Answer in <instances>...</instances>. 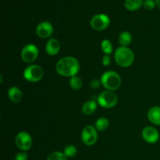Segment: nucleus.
<instances>
[{
	"label": "nucleus",
	"mask_w": 160,
	"mask_h": 160,
	"mask_svg": "<svg viewBox=\"0 0 160 160\" xmlns=\"http://www.w3.org/2000/svg\"><path fill=\"white\" fill-rule=\"evenodd\" d=\"M101 48L105 54L109 56V55H110L112 52L113 47H112V45L110 41L108 40V39H105V40L102 42Z\"/></svg>",
	"instance_id": "nucleus-20"
},
{
	"label": "nucleus",
	"mask_w": 160,
	"mask_h": 160,
	"mask_svg": "<svg viewBox=\"0 0 160 160\" xmlns=\"http://www.w3.org/2000/svg\"><path fill=\"white\" fill-rule=\"evenodd\" d=\"M143 0H126L124 6L130 11H135L143 5Z\"/></svg>",
	"instance_id": "nucleus-17"
},
{
	"label": "nucleus",
	"mask_w": 160,
	"mask_h": 160,
	"mask_svg": "<svg viewBox=\"0 0 160 160\" xmlns=\"http://www.w3.org/2000/svg\"><path fill=\"white\" fill-rule=\"evenodd\" d=\"M61 48L60 42L56 38H51L45 45V51L49 56H56L59 52Z\"/></svg>",
	"instance_id": "nucleus-12"
},
{
	"label": "nucleus",
	"mask_w": 160,
	"mask_h": 160,
	"mask_svg": "<svg viewBox=\"0 0 160 160\" xmlns=\"http://www.w3.org/2000/svg\"><path fill=\"white\" fill-rule=\"evenodd\" d=\"M97 109V103L95 101H88L83 105L82 106V112L85 115H92L95 112Z\"/></svg>",
	"instance_id": "nucleus-15"
},
{
	"label": "nucleus",
	"mask_w": 160,
	"mask_h": 160,
	"mask_svg": "<svg viewBox=\"0 0 160 160\" xmlns=\"http://www.w3.org/2000/svg\"><path fill=\"white\" fill-rule=\"evenodd\" d=\"M63 153L65 154V156H67V158H73L74 157L77 155V153H78V149H77V148L74 145H67V146L64 148Z\"/></svg>",
	"instance_id": "nucleus-22"
},
{
	"label": "nucleus",
	"mask_w": 160,
	"mask_h": 160,
	"mask_svg": "<svg viewBox=\"0 0 160 160\" xmlns=\"http://www.w3.org/2000/svg\"><path fill=\"white\" fill-rule=\"evenodd\" d=\"M44 76V70L41 66L33 64L28 66L23 71V78L28 82H38Z\"/></svg>",
	"instance_id": "nucleus-5"
},
{
	"label": "nucleus",
	"mask_w": 160,
	"mask_h": 160,
	"mask_svg": "<svg viewBox=\"0 0 160 160\" xmlns=\"http://www.w3.org/2000/svg\"><path fill=\"white\" fill-rule=\"evenodd\" d=\"M22 92L17 87H11L8 91V97L9 100L14 103H18L22 99Z\"/></svg>",
	"instance_id": "nucleus-14"
},
{
	"label": "nucleus",
	"mask_w": 160,
	"mask_h": 160,
	"mask_svg": "<svg viewBox=\"0 0 160 160\" xmlns=\"http://www.w3.org/2000/svg\"><path fill=\"white\" fill-rule=\"evenodd\" d=\"M98 140V133L96 128L92 125H88L81 132V141L88 146L95 145Z\"/></svg>",
	"instance_id": "nucleus-7"
},
{
	"label": "nucleus",
	"mask_w": 160,
	"mask_h": 160,
	"mask_svg": "<svg viewBox=\"0 0 160 160\" xmlns=\"http://www.w3.org/2000/svg\"><path fill=\"white\" fill-rule=\"evenodd\" d=\"M118 41L121 46L128 47L132 42V35L129 31H123L120 33Z\"/></svg>",
	"instance_id": "nucleus-16"
},
{
	"label": "nucleus",
	"mask_w": 160,
	"mask_h": 160,
	"mask_svg": "<svg viewBox=\"0 0 160 160\" xmlns=\"http://www.w3.org/2000/svg\"><path fill=\"white\" fill-rule=\"evenodd\" d=\"M100 84H101V81L100 80H98V79H93L91 81V83H90V85L91 87L92 88H98V87L100 86Z\"/></svg>",
	"instance_id": "nucleus-25"
},
{
	"label": "nucleus",
	"mask_w": 160,
	"mask_h": 160,
	"mask_svg": "<svg viewBox=\"0 0 160 160\" xmlns=\"http://www.w3.org/2000/svg\"><path fill=\"white\" fill-rule=\"evenodd\" d=\"M53 26L47 21L41 22L36 28V34L40 38H48L52 34Z\"/></svg>",
	"instance_id": "nucleus-10"
},
{
	"label": "nucleus",
	"mask_w": 160,
	"mask_h": 160,
	"mask_svg": "<svg viewBox=\"0 0 160 160\" xmlns=\"http://www.w3.org/2000/svg\"><path fill=\"white\" fill-rule=\"evenodd\" d=\"M102 62V64L105 66V67H108L111 62V59L110 57H109V56L106 55V56H103Z\"/></svg>",
	"instance_id": "nucleus-26"
},
{
	"label": "nucleus",
	"mask_w": 160,
	"mask_h": 160,
	"mask_svg": "<svg viewBox=\"0 0 160 160\" xmlns=\"http://www.w3.org/2000/svg\"><path fill=\"white\" fill-rule=\"evenodd\" d=\"M155 6H156V2L153 0H145L144 2V7L148 10H152L154 9Z\"/></svg>",
	"instance_id": "nucleus-23"
},
{
	"label": "nucleus",
	"mask_w": 160,
	"mask_h": 160,
	"mask_svg": "<svg viewBox=\"0 0 160 160\" xmlns=\"http://www.w3.org/2000/svg\"><path fill=\"white\" fill-rule=\"evenodd\" d=\"M70 85L72 89L73 90H79L81 88L83 85L82 80L80 77L78 76H73L71 77L70 79Z\"/></svg>",
	"instance_id": "nucleus-19"
},
{
	"label": "nucleus",
	"mask_w": 160,
	"mask_h": 160,
	"mask_svg": "<svg viewBox=\"0 0 160 160\" xmlns=\"http://www.w3.org/2000/svg\"><path fill=\"white\" fill-rule=\"evenodd\" d=\"M38 48L33 44H28L21 50V59L26 63L34 62L38 57Z\"/></svg>",
	"instance_id": "nucleus-6"
},
{
	"label": "nucleus",
	"mask_w": 160,
	"mask_h": 160,
	"mask_svg": "<svg viewBox=\"0 0 160 160\" xmlns=\"http://www.w3.org/2000/svg\"><path fill=\"white\" fill-rule=\"evenodd\" d=\"M116 62L121 67H128L134 61V54L128 47L120 46L116 49L114 53Z\"/></svg>",
	"instance_id": "nucleus-2"
},
{
	"label": "nucleus",
	"mask_w": 160,
	"mask_h": 160,
	"mask_svg": "<svg viewBox=\"0 0 160 160\" xmlns=\"http://www.w3.org/2000/svg\"><path fill=\"white\" fill-rule=\"evenodd\" d=\"M155 2H156V4L158 6V8L160 9V0H155Z\"/></svg>",
	"instance_id": "nucleus-27"
},
{
	"label": "nucleus",
	"mask_w": 160,
	"mask_h": 160,
	"mask_svg": "<svg viewBox=\"0 0 160 160\" xmlns=\"http://www.w3.org/2000/svg\"><path fill=\"white\" fill-rule=\"evenodd\" d=\"M68 158L62 152H53L47 157V160H67Z\"/></svg>",
	"instance_id": "nucleus-21"
},
{
	"label": "nucleus",
	"mask_w": 160,
	"mask_h": 160,
	"mask_svg": "<svg viewBox=\"0 0 160 160\" xmlns=\"http://www.w3.org/2000/svg\"><path fill=\"white\" fill-rule=\"evenodd\" d=\"M109 125V122L106 117H100L96 120L95 123V128L98 131H104L108 128Z\"/></svg>",
	"instance_id": "nucleus-18"
},
{
	"label": "nucleus",
	"mask_w": 160,
	"mask_h": 160,
	"mask_svg": "<svg viewBox=\"0 0 160 160\" xmlns=\"http://www.w3.org/2000/svg\"><path fill=\"white\" fill-rule=\"evenodd\" d=\"M28 156L26 152H20L15 156L14 160H28Z\"/></svg>",
	"instance_id": "nucleus-24"
},
{
	"label": "nucleus",
	"mask_w": 160,
	"mask_h": 160,
	"mask_svg": "<svg viewBox=\"0 0 160 160\" xmlns=\"http://www.w3.org/2000/svg\"><path fill=\"white\" fill-rule=\"evenodd\" d=\"M110 23V20L109 17L106 14L99 13L96 14L92 18L90 22L91 27L95 31H101L106 29Z\"/></svg>",
	"instance_id": "nucleus-9"
},
{
	"label": "nucleus",
	"mask_w": 160,
	"mask_h": 160,
	"mask_svg": "<svg viewBox=\"0 0 160 160\" xmlns=\"http://www.w3.org/2000/svg\"><path fill=\"white\" fill-rule=\"evenodd\" d=\"M148 119L153 124L160 126V106H153L148 110Z\"/></svg>",
	"instance_id": "nucleus-13"
},
{
	"label": "nucleus",
	"mask_w": 160,
	"mask_h": 160,
	"mask_svg": "<svg viewBox=\"0 0 160 160\" xmlns=\"http://www.w3.org/2000/svg\"><path fill=\"white\" fill-rule=\"evenodd\" d=\"M15 142L16 145L19 149L23 152H26L31 148L33 141L30 134H28L26 131H21L16 136Z\"/></svg>",
	"instance_id": "nucleus-8"
},
{
	"label": "nucleus",
	"mask_w": 160,
	"mask_h": 160,
	"mask_svg": "<svg viewBox=\"0 0 160 160\" xmlns=\"http://www.w3.org/2000/svg\"><path fill=\"white\" fill-rule=\"evenodd\" d=\"M142 138L146 142L150 144H154L159 141V133L153 127H146L142 130Z\"/></svg>",
	"instance_id": "nucleus-11"
},
{
	"label": "nucleus",
	"mask_w": 160,
	"mask_h": 160,
	"mask_svg": "<svg viewBox=\"0 0 160 160\" xmlns=\"http://www.w3.org/2000/svg\"><path fill=\"white\" fill-rule=\"evenodd\" d=\"M98 105L105 109H110L114 107L117 104L118 102V97L114 92L112 91L106 90L100 93L97 98Z\"/></svg>",
	"instance_id": "nucleus-4"
},
{
	"label": "nucleus",
	"mask_w": 160,
	"mask_h": 160,
	"mask_svg": "<svg viewBox=\"0 0 160 160\" xmlns=\"http://www.w3.org/2000/svg\"><path fill=\"white\" fill-rule=\"evenodd\" d=\"M56 70L61 76L71 78L76 76L80 71V63L73 56H65L56 62Z\"/></svg>",
	"instance_id": "nucleus-1"
},
{
	"label": "nucleus",
	"mask_w": 160,
	"mask_h": 160,
	"mask_svg": "<svg viewBox=\"0 0 160 160\" xmlns=\"http://www.w3.org/2000/svg\"><path fill=\"white\" fill-rule=\"evenodd\" d=\"M101 84L106 90L114 91L117 90L121 85V78L120 75L115 71L109 70L102 75Z\"/></svg>",
	"instance_id": "nucleus-3"
}]
</instances>
